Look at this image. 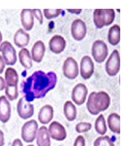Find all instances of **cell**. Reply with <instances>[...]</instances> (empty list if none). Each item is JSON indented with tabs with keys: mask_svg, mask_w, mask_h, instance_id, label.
I'll return each instance as SVG.
<instances>
[{
	"mask_svg": "<svg viewBox=\"0 0 129 146\" xmlns=\"http://www.w3.org/2000/svg\"><path fill=\"white\" fill-rule=\"evenodd\" d=\"M63 71L64 77L68 79L76 78L79 74L78 65L77 61L72 57L67 58L64 62Z\"/></svg>",
	"mask_w": 129,
	"mask_h": 146,
	"instance_id": "9",
	"label": "cell"
},
{
	"mask_svg": "<svg viewBox=\"0 0 129 146\" xmlns=\"http://www.w3.org/2000/svg\"><path fill=\"white\" fill-rule=\"evenodd\" d=\"M108 127L111 131L119 135L120 133V116L116 112L109 114L107 118Z\"/></svg>",
	"mask_w": 129,
	"mask_h": 146,
	"instance_id": "22",
	"label": "cell"
},
{
	"mask_svg": "<svg viewBox=\"0 0 129 146\" xmlns=\"http://www.w3.org/2000/svg\"><path fill=\"white\" fill-rule=\"evenodd\" d=\"M92 52L95 62L101 63L105 60L108 56V47L103 41L99 39L93 43Z\"/></svg>",
	"mask_w": 129,
	"mask_h": 146,
	"instance_id": "7",
	"label": "cell"
},
{
	"mask_svg": "<svg viewBox=\"0 0 129 146\" xmlns=\"http://www.w3.org/2000/svg\"><path fill=\"white\" fill-rule=\"evenodd\" d=\"M94 127L96 132L99 135H104L107 132L106 120L103 114H100L96 118L95 121Z\"/></svg>",
	"mask_w": 129,
	"mask_h": 146,
	"instance_id": "26",
	"label": "cell"
},
{
	"mask_svg": "<svg viewBox=\"0 0 129 146\" xmlns=\"http://www.w3.org/2000/svg\"><path fill=\"white\" fill-rule=\"evenodd\" d=\"M46 48L41 40H38L34 43L32 49V59L36 62L40 63L42 60Z\"/></svg>",
	"mask_w": 129,
	"mask_h": 146,
	"instance_id": "20",
	"label": "cell"
},
{
	"mask_svg": "<svg viewBox=\"0 0 129 146\" xmlns=\"http://www.w3.org/2000/svg\"><path fill=\"white\" fill-rule=\"evenodd\" d=\"M94 70V65L90 56H84L80 63V75L84 80L90 78Z\"/></svg>",
	"mask_w": 129,
	"mask_h": 146,
	"instance_id": "12",
	"label": "cell"
},
{
	"mask_svg": "<svg viewBox=\"0 0 129 146\" xmlns=\"http://www.w3.org/2000/svg\"><path fill=\"white\" fill-rule=\"evenodd\" d=\"M93 146H115V144L112 138L106 135L96 138L94 141Z\"/></svg>",
	"mask_w": 129,
	"mask_h": 146,
	"instance_id": "27",
	"label": "cell"
},
{
	"mask_svg": "<svg viewBox=\"0 0 129 146\" xmlns=\"http://www.w3.org/2000/svg\"><path fill=\"white\" fill-rule=\"evenodd\" d=\"M19 59L20 63L25 68L29 69L32 67V57L27 48H23L20 50L19 52Z\"/></svg>",
	"mask_w": 129,
	"mask_h": 146,
	"instance_id": "24",
	"label": "cell"
},
{
	"mask_svg": "<svg viewBox=\"0 0 129 146\" xmlns=\"http://www.w3.org/2000/svg\"><path fill=\"white\" fill-rule=\"evenodd\" d=\"M115 13L113 9H95L93 12V19L95 27L102 28L113 22Z\"/></svg>",
	"mask_w": 129,
	"mask_h": 146,
	"instance_id": "3",
	"label": "cell"
},
{
	"mask_svg": "<svg viewBox=\"0 0 129 146\" xmlns=\"http://www.w3.org/2000/svg\"><path fill=\"white\" fill-rule=\"evenodd\" d=\"M57 81V74L53 71L47 73L42 70L35 71L22 83L24 97L29 102L43 98L48 92L54 88Z\"/></svg>",
	"mask_w": 129,
	"mask_h": 146,
	"instance_id": "1",
	"label": "cell"
},
{
	"mask_svg": "<svg viewBox=\"0 0 129 146\" xmlns=\"http://www.w3.org/2000/svg\"><path fill=\"white\" fill-rule=\"evenodd\" d=\"M67 10L69 12L77 14H80L82 11V9H67Z\"/></svg>",
	"mask_w": 129,
	"mask_h": 146,
	"instance_id": "36",
	"label": "cell"
},
{
	"mask_svg": "<svg viewBox=\"0 0 129 146\" xmlns=\"http://www.w3.org/2000/svg\"><path fill=\"white\" fill-rule=\"evenodd\" d=\"M48 129L51 137L53 140L63 141L66 138V130L64 127L58 121H52L49 125Z\"/></svg>",
	"mask_w": 129,
	"mask_h": 146,
	"instance_id": "11",
	"label": "cell"
},
{
	"mask_svg": "<svg viewBox=\"0 0 129 146\" xmlns=\"http://www.w3.org/2000/svg\"><path fill=\"white\" fill-rule=\"evenodd\" d=\"M30 41V35L22 28L19 29L15 33L13 36V42L19 48L26 46Z\"/></svg>",
	"mask_w": 129,
	"mask_h": 146,
	"instance_id": "21",
	"label": "cell"
},
{
	"mask_svg": "<svg viewBox=\"0 0 129 146\" xmlns=\"http://www.w3.org/2000/svg\"><path fill=\"white\" fill-rule=\"evenodd\" d=\"M120 69V56L117 49L114 50L105 63L106 73L110 76L117 75Z\"/></svg>",
	"mask_w": 129,
	"mask_h": 146,
	"instance_id": "6",
	"label": "cell"
},
{
	"mask_svg": "<svg viewBox=\"0 0 129 146\" xmlns=\"http://www.w3.org/2000/svg\"><path fill=\"white\" fill-rule=\"evenodd\" d=\"M5 88L13 89L18 88L19 75L15 69L11 67H8L5 72Z\"/></svg>",
	"mask_w": 129,
	"mask_h": 146,
	"instance_id": "16",
	"label": "cell"
},
{
	"mask_svg": "<svg viewBox=\"0 0 129 146\" xmlns=\"http://www.w3.org/2000/svg\"><path fill=\"white\" fill-rule=\"evenodd\" d=\"M49 45L52 52L55 54H59L66 48V41L61 35H55L51 38Z\"/></svg>",
	"mask_w": 129,
	"mask_h": 146,
	"instance_id": "17",
	"label": "cell"
},
{
	"mask_svg": "<svg viewBox=\"0 0 129 146\" xmlns=\"http://www.w3.org/2000/svg\"><path fill=\"white\" fill-rule=\"evenodd\" d=\"M16 111L20 118L26 120L34 115L35 108L32 104L22 97L19 99L17 103Z\"/></svg>",
	"mask_w": 129,
	"mask_h": 146,
	"instance_id": "8",
	"label": "cell"
},
{
	"mask_svg": "<svg viewBox=\"0 0 129 146\" xmlns=\"http://www.w3.org/2000/svg\"><path fill=\"white\" fill-rule=\"evenodd\" d=\"M38 124L35 119L26 121L22 127L21 136L23 141L27 143L33 142L36 137Z\"/></svg>",
	"mask_w": 129,
	"mask_h": 146,
	"instance_id": "4",
	"label": "cell"
},
{
	"mask_svg": "<svg viewBox=\"0 0 129 146\" xmlns=\"http://www.w3.org/2000/svg\"><path fill=\"white\" fill-rule=\"evenodd\" d=\"M54 116V109L50 104L45 105L41 107L38 115V121L43 125L50 123Z\"/></svg>",
	"mask_w": 129,
	"mask_h": 146,
	"instance_id": "15",
	"label": "cell"
},
{
	"mask_svg": "<svg viewBox=\"0 0 129 146\" xmlns=\"http://www.w3.org/2000/svg\"><path fill=\"white\" fill-rule=\"evenodd\" d=\"M0 52L5 64L7 65H13L17 61L16 52L14 47L8 41L3 42L0 45Z\"/></svg>",
	"mask_w": 129,
	"mask_h": 146,
	"instance_id": "5",
	"label": "cell"
},
{
	"mask_svg": "<svg viewBox=\"0 0 129 146\" xmlns=\"http://www.w3.org/2000/svg\"><path fill=\"white\" fill-rule=\"evenodd\" d=\"M4 145H5L4 133L3 131L0 129V146H4Z\"/></svg>",
	"mask_w": 129,
	"mask_h": 146,
	"instance_id": "35",
	"label": "cell"
},
{
	"mask_svg": "<svg viewBox=\"0 0 129 146\" xmlns=\"http://www.w3.org/2000/svg\"><path fill=\"white\" fill-rule=\"evenodd\" d=\"M11 107L9 100L5 96H0V121L6 123L11 119Z\"/></svg>",
	"mask_w": 129,
	"mask_h": 146,
	"instance_id": "14",
	"label": "cell"
},
{
	"mask_svg": "<svg viewBox=\"0 0 129 146\" xmlns=\"http://www.w3.org/2000/svg\"><path fill=\"white\" fill-rule=\"evenodd\" d=\"M92 124L90 122L82 121L79 122L76 125L75 129L77 133H84L88 132L92 128Z\"/></svg>",
	"mask_w": 129,
	"mask_h": 146,
	"instance_id": "28",
	"label": "cell"
},
{
	"mask_svg": "<svg viewBox=\"0 0 129 146\" xmlns=\"http://www.w3.org/2000/svg\"><path fill=\"white\" fill-rule=\"evenodd\" d=\"M6 83L5 79L0 76V91H2L5 88Z\"/></svg>",
	"mask_w": 129,
	"mask_h": 146,
	"instance_id": "34",
	"label": "cell"
},
{
	"mask_svg": "<svg viewBox=\"0 0 129 146\" xmlns=\"http://www.w3.org/2000/svg\"><path fill=\"white\" fill-rule=\"evenodd\" d=\"M88 93V90L87 86L83 83H78L73 89L72 100L77 105H82L86 101Z\"/></svg>",
	"mask_w": 129,
	"mask_h": 146,
	"instance_id": "10",
	"label": "cell"
},
{
	"mask_svg": "<svg viewBox=\"0 0 129 146\" xmlns=\"http://www.w3.org/2000/svg\"><path fill=\"white\" fill-rule=\"evenodd\" d=\"M36 143L38 146H51V136L47 127L42 126L38 129L37 134Z\"/></svg>",
	"mask_w": 129,
	"mask_h": 146,
	"instance_id": "19",
	"label": "cell"
},
{
	"mask_svg": "<svg viewBox=\"0 0 129 146\" xmlns=\"http://www.w3.org/2000/svg\"><path fill=\"white\" fill-rule=\"evenodd\" d=\"M111 98L107 92L100 91L91 92L88 98L86 107L91 115H96L106 110L109 107Z\"/></svg>",
	"mask_w": 129,
	"mask_h": 146,
	"instance_id": "2",
	"label": "cell"
},
{
	"mask_svg": "<svg viewBox=\"0 0 129 146\" xmlns=\"http://www.w3.org/2000/svg\"><path fill=\"white\" fill-rule=\"evenodd\" d=\"M120 32V27L118 24H114L110 28L108 34V40L109 42L112 46H116L119 42Z\"/></svg>",
	"mask_w": 129,
	"mask_h": 146,
	"instance_id": "25",
	"label": "cell"
},
{
	"mask_svg": "<svg viewBox=\"0 0 129 146\" xmlns=\"http://www.w3.org/2000/svg\"><path fill=\"white\" fill-rule=\"evenodd\" d=\"M27 146H35L33 144H29V145H27Z\"/></svg>",
	"mask_w": 129,
	"mask_h": 146,
	"instance_id": "38",
	"label": "cell"
},
{
	"mask_svg": "<svg viewBox=\"0 0 129 146\" xmlns=\"http://www.w3.org/2000/svg\"><path fill=\"white\" fill-rule=\"evenodd\" d=\"M20 17L21 24L24 29L27 31L32 30L34 25V16L32 9H22Z\"/></svg>",
	"mask_w": 129,
	"mask_h": 146,
	"instance_id": "18",
	"label": "cell"
},
{
	"mask_svg": "<svg viewBox=\"0 0 129 146\" xmlns=\"http://www.w3.org/2000/svg\"><path fill=\"white\" fill-rule=\"evenodd\" d=\"M61 9H44L43 10L44 16L47 19H51L56 18L61 14Z\"/></svg>",
	"mask_w": 129,
	"mask_h": 146,
	"instance_id": "29",
	"label": "cell"
},
{
	"mask_svg": "<svg viewBox=\"0 0 129 146\" xmlns=\"http://www.w3.org/2000/svg\"><path fill=\"white\" fill-rule=\"evenodd\" d=\"M11 146H23V144L20 139L16 138L13 141Z\"/></svg>",
	"mask_w": 129,
	"mask_h": 146,
	"instance_id": "33",
	"label": "cell"
},
{
	"mask_svg": "<svg viewBox=\"0 0 129 146\" xmlns=\"http://www.w3.org/2000/svg\"><path fill=\"white\" fill-rule=\"evenodd\" d=\"M63 113L68 121H74L77 117V108L72 101H67L64 104Z\"/></svg>",
	"mask_w": 129,
	"mask_h": 146,
	"instance_id": "23",
	"label": "cell"
},
{
	"mask_svg": "<svg viewBox=\"0 0 129 146\" xmlns=\"http://www.w3.org/2000/svg\"><path fill=\"white\" fill-rule=\"evenodd\" d=\"M86 140L83 136L79 135L75 139L73 146H85Z\"/></svg>",
	"mask_w": 129,
	"mask_h": 146,
	"instance_id": "30",
	"label": "cell"
},
{
	"mask_svg": "<svg viewBox=\"0 0 129 146\" xmlns=\"http://www.w3.org/2000/svg\"><path fill=\"white\" fill-rule=\"evenodd\" d=\"M2 39H3V36H2L1 32L0 31V43L1 42V41H2Z\"/></svg>",
	"mask_w": 129,
	"mask_h": 146,
	"instance_id": "37",
	"label": "cell"
},
{
	"mask_svg": "<svg viewBox=\"0 0 129 146\" xmlns=\"http://www.w3.org/2000/svg\"><path fill=\"white\" fill-rule=\"evenodd\" d=\"M5 67V64L4 62L2 56L0 54V74L3 73Z\"/></svg>",
	"mask_w": 129,
	"mask_h": 146,
	"instance_id": "32",
	"label": "cell"
},
{
	"mask_svg": "<svg viewBox=\"0 0 129 146\" xmlns=\"http://www.w3.org/2000/svg\"><path fill=\"white\" fill-rule=\"evenodd\" d=\"M33 15L39 21L40 24H42L43 22V17L42 14L41 10L39 9H32Z\"/></svg>",
	"mask_w": 129,
	"mask_h": 146,
	"instance_id": "31",
	"label": "cell"
},
{
	"mask_svg": "<svg viewBox=\"0 0 129 146\" xmlns=\"http://www.w3.org/2000/svg\"><path fill=\"white\" fill-rule=\"evenodd\" d=\"M72 36L75 40L80 41L84 38L87 33L86 23L81 19L74 20L71 26Z\"/></svg>",
	"mask_w": 129,
	"mask_h": 146,
	"instance_id": "13",
	"label": "cell"
}]
</instances>
